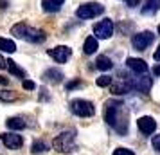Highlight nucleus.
Returning <instances> with one entry per match:
<instances>
[{
  "instance_id": "21",
  "label": "nucleus",
  "mask_w": 160,
  "mask_h": 155,
  "mask_svg": "<svg viewBox=\"0 0 160 155\" xmlns=\"http://www.w3.org/2000/svg\"><path fill=\"white\" fill-rule=\"evenodd\" d=\"M6 67L9 69V72H11V74H15V76H18V78H25V72L16 65L13 59H6Z\"/></svg>"
},
{
  "instance_id": "25",
  "label": "nucleus",
  "mask_w": 160,
  "mask_h": 155,
  "mask_svg": "<svg viewBox=\"0 0 160 155\" xmlns=\"http://www.w3.org/2000/svg\"><path fill=\"white\" fill-rule=\"evenodd\" d=\"M97 87H108L110 83H112V76H106V74H102L101 78H97Z\"/></svg>"
},
{
  "instance_id": "3",
  "label": "nucleus",
  "mask_w": 160,
  "mask_h": 155,
  "mask_svg": "<svg viewBox=\"0 0 160 155\" xmlns=\"http://www.w3.org/2000/svg\"><path fill=\"white\" fill-rule=\"evenodd\" d=\"M102 11H104V6H101L99 2H88V4H83L78 8L76 15H78V18L88 20V18H95V16L102 15Z\"/></svg>"
},
{
  "instance_id": "35",
  "label": "nucleus",
  "mask_w": 160,
  "mask_h": 155,
  "mask_svg": "<svg viewBox=\"0 0 160 155\" xmlns=\"http://www.w3.org/2000/svg\"><path fill=\"white\" fill-rule=\"evenodd\" d=\"M158 33H160V25H158Z\"/></svg>"
},
{
  "instance_id": "32",
  "label": "nucleus",
  "mask_w": 160,
  "mask_h": 155,
  "mask_svg": "<svg viewBox=\"0 0 160 155\" xmlns=\"http://www.w3.org/2000/svg\"><path fill=\"white\" fill-rule=\"evenodd\" d=\"M153 72H155V76H160V63L155 67V69H153Z\"/></svg>"
},
{
  "instance_id": "24",
  "label": "nucleus",
  "mask_w": 160,
  "mask_h": 155,
  "mask_svg": "<svg viewBox=\"0 0 160 155\" xmlns=\"http://www.w3.org/2000/svg\"><path fill=\"white\" fill-rule=\"evenodd\" d=\"M0 99L2 101H15L16 99V92H13V90H0Z\"/></svg>"
},
{
  "instance_id": "8",
  "label": "nucleus",
  "mask_w": 160,
  "mask_h": 155,
  "mask_svg": "<svg viewBox=\"0 0 160 155\" xmlns=\"http://www.w3.org/2000/svg\"><path fill=\"white\" fill-rule=\"evenodd\" d=\"M49 56L54 61H58V63H67L70 59V56H72V49L67 47V45H58L54 49H49Z\"/></svg>"
},
{
  "instance_id": "34",
  "label": "nucleus",
  "mask_w": 160,
  "mask_h": 155,
  "mask_svg": "<svg viewBox=\"0 0 160 155\" xmlns=\"http://www.w3.org/2000/svg\"><path fill=\"white\" fill-rule=\"evenodd\" d=\"M4 67H6V59L0 56V69H4Z\"/></svg>"
},
{
  "instance_id": "18",
  "label": "nucleus",
  "mask_w": 160,
  "mask_h": 155,
  "mask_svg": "<svg viewBox=\"0 0 160 155\" xmlns=\"http://www.w3.org/2000/svg\"><path fill=\"white\" fill-rule=\"evenodd\" d=\"M130 90H131L130 89V83L121 80V81H117V85H113V87H112V94H113V96H122V94L130 92Z\"/></svg>"
},
{
  "instance_id": "17",
  "label": "nucleus",
  "mask_w": 160,
  "mask_h": 155,
  "mask_svg": "<svg viewBox=\"0 0 160 155\" xmlns=\"http://www.w3.org/2000/svg\"><path fill=\"white\" fill-rule=\"evenodd\" d=\"M160 9V0H146L144 8H142V15H153Z\"/></svg>"
},
{
  "instance_id": "1",
  "label": "nucleus",
  "mask_w": 160,
  "mask_h": 155,
  "mask_svg": "<svg viewBox=\"0 0 160 155\" xmlns=\"http://www.w3.org/2000/svg\"><path fill=\"white\" fill-rule=\"evenodd\" d=\"M104 119L112 128H115L117 133L126 135L128 132V110L124 103L117 101V99H108L106 106H104Z\"/></svg>"
},
{
  "instance_id": "11",
  "label": "nucleus",
  "mask_w": 160,
  "mask_h": 155,
  "mask_svg": "<svg viewBox=\"0 0 160 155\" xmlns=\"http://www.w3.org/2000/svg\"><path fill=\"white\" fill-rule=\"evenodd\" d=\"M137 126L138 130L142 133H146V135H151L155 130H157V121L153 117H149V116H146V117H140L137 121Z\"/></svg>"
},
{
  "instance_id": "22",
  "label": "nucleus",
  "mask_w": 160,
  "mask_h": 155,
  "mask_svg": "<svg viewBox=\"0 0 160 155\" xmlns=\"http://www.w3.org/2000/svg\"><path fill=\"white\" fill-rule=\"evenodd\" d=\"M25 27H27V23L25 22H18L16 25L11 27V34L16 38H23V33H25Z\"/></svg>"
},
{
  "instance_id": "7",
  "label": "nucleus",
  "mask_w": 160,
  "mask_h": 155,
  "mask_svg": "<svg viewBox=\"0 0 160 155\" xmlns=\"http://www.w3.org/2000/svg\"><path fill=\"white\" fill-rule=\"evenodd\" d=\"M128 83H130V89L138 90V92H149V89L153 85L151 78H148L146 74H137V78L128 80Z\"/></svg>"
},
{
  "instance_id": "6",
  "label": "nucleus",
  "mask_w": 160,
  "mask_h": 155,
  "mask_svg": "<svg viewBox=\"0 0 160 155\" xmlns=\"http://www.w3.org/2000/svg\"><path fill=\"white\" fill-rule=\"evenodd\" d=\"M94 34H95V38H101V40L112 38V34H113V22L108 20V18H104V20H101L99 23H95Z\"/></svg>"
},
{
  "instance_id": "36",
  "label": "nucleus",
  "mask_w": 160,
  "mask_h": 155,
  "mask_svg": "<svg viewBox=\"0 0 160 155\" xmlns=\"http://www.w3.org/2000/svg\"><path fill=\"white\" fill-rule=\"evenodd\" d=\"M126 2H128V0H126Z\"/></svg>"
},
{
  "instance_id": "15",
  "label": "nucleus",
  "mask_w": 160,
  "mask_h": 155,
  "mask_svg": "<svg viewBox=\"0 0 160 155\" xmlns=\"http://www.w3.org/2000/svg\"><path fill=\"white\" fill-rule=\"evenodd\" d=\"M99 49V44H97V38L95 36H88L87 40H85V45H83V51H85V54H94L95 51Z\"/></svg>"
},
{
  "instance_id": "29",
  "label": "nucleus",
  "mask_w": 160,
  "mask_h": 155,
  "mask_svg": "<svg viewBox=\"0 0 160 155\" xmlns=\"http://www.w3.org/2000/svg\"><path fill=\"white\" fill-rule=\"evenodd\" d=\"M34 87H36V85H34L32 81H29V80H23V89H25V90H32Z\"/></svg>"
},
{
  "instance_id": "2",
  "label": "nucleus",
  "mask_w": 160,
  "mask_h": 155,
  "mask_svg": "<svg viewBox=\"0 0 160 155\" xmlns=\"http://www.w3.org/2000/svg\"><path fill=\"white\" fill-rule=\"evenodd\" d=\"M74 139H76V132L74 130H67V132H61L59 135L54 137L52 146H54V150L58 153H72L74 150H76Z\"/></svg>"
},
{
  "instance_id": "16",
  "label": "nucleus",
  "mask_w": 160,
  "mask_h": 155,
  "mask_svg": "<svg viewBox=\"0 0 160 155\" xmlns=\"http://www.w3.org/2000/svg\"><path fill=\"white\" fill-rule=\"evenodd\" d=\"M6 125H8L9 130H15V132H18V130H23V128L27 126V123H25L22 117H9L8 121H6Z\"/></svg>"
},
{
  "instance_id": "13",
  "label": "nucleus",
  "mask_w": 160,
  "mask_h": 155,
  "mask_svg": "<svg viewBox=\"0 0 160 155\" xmlns=\"http://www.w3.org/2000/svg\"><path fill=\"white\" fill-rule=\"evenodd\" d=\"M43 80L49 81V83H59L61 80H63V74L59 72L58 69H49V70H45Z\"/></svg>"
},
{
  "instance_id": "9",
  "label": "nucleus",
  "mask_w": 160,
  "mask_h": 155,
  "mask_svg": "<svg viewBox=\"0 0 160 155\" xmlns=\"http://www.w3.org/2000/svg\"><path fill=\"white\" fill-rule=\"evenodd\" d=\"M0 139L4 142V146L11 148V150H16V148H20L23 144V139L22 135H18L16 132H6L0 135Z\"/></svg>"
},
{
  "instance_id": "26",
  "label": "nucleus",
  "mask_w": 160,
  "mask_h": 155,
  "mask_svg": "<svg viewBox=\"0 0 160 155\" xmlns=\"http://www.w3.org/2000/svg\"><path fill=\"white\" fill-rule=\"evenodd\" d=\"M112 155H135V153L131 150H128V148H117V150H113Z\"/></svg>"
},
{
  "instance_id": "5",
  "label": "nucleus",
  "mask_w": 160,
  "mask_h": 155,
  "mask_svg": "<svg viewBox=\"0 0 160 155\" xmlns=\"http://www.w3.org/2000/svg\"><path fill=\"white\" fill-rule=\"evenodd\" d=\"M153 40H155V34H153L151 31H144V33L133 34L131 44H133V47H135L137 51H146V49L153 44Z\"/></svg>"
},
{
  "instance_id": "10",
  "label": "nucleus",
  "mask_w": 160,
  "mask_h": 155,
  "mask_svg": "<svg viewBox=\"0 0 160 155\" xmlns=\"http://www.w3.org/2000/svg\"><path fill=\"white\" fill-rule=\"evenodd\" d=\"M25 42H31V44H42L45 40V33L42 29H36V27H25V33H23V38Z\"/></svg>"
},
{
  "instance_id": "19",
  "label": "nucleus",
  "mask_w": 160,
  "mask_h": 155,
  "mask_svg": "<svg viewBox=\"0 0 160 155\" xmlns=\"http://www.w3.org/2000/svg\"><path fill=\"white\" fill-rule=\"evenodd\" d=\"M95 67H97L99 70H110V69L113 67V63H112V59H110L108 56H99L97 61H95Z\"/></svg>"
},
{
  "instance_id": "12",
  "label": "nucleus",
  "mask_w": 160,
  "mask_h": 155,
  "mask_svg": "<svg viewBox=\"0 0 160 155\" xmlns=\"http://www.w3.org/2000/svg\"><path fill=\"white\" fill-rule=\"evenodd\" d=\"M126 65H128V69H130L131 72H135V74H146L148 72V63L140 58H128L126 59Z\"/></svg>"
},
{
  "instance_id": "23",
  "label": "nucleus",
  "mask_w": 160,
  "mask_h": 155,
  "mask_svg": "<svg viewBox=\"0 0 160 155\" xmlns=\"http://www.w3.org/2000/svg\"><path fill=\"white\" fill-rule=\"evenodd\" d=\"M47 150H49V146H47V142H43V141H34L32 146H31V152L32 153H42V152H47Z\"/></svg>"
},
{
  "instance_id": "4",
  "label": "nucleus",
  "mask_w": 160,
  "mask_h": 155,
  "mask_svg": "<svg viewBox=\"0 0 160 155\" xmlns=\"http://www.w3.org/2000/svg\"><path fill=\"white\" fill-rule=\"evenodd\" d=\"M70 108L79 117H90V116L95 114L94 105L90 103V101H87V99H74L72 103H70Z\"/></svg>"
},
{
  "instance_id": "30",
  "label": "nucleus",
  "mask_w": 160,
  "mask_h": 155,
  "mask_svg": "<svg viewBox=\"0 0 160 155\" xmlns=\"http://www.w3.org/2000/svg\"><path fill=\"white\" fill-rule=\"evenodd\" d=\"M153 58L157 59V61H160V45H158V49L155 51V54H153Z\"/></svg>"
},
{
  "instance_id": "27",
  "label": "nucleus",
  "mask_w": 160,
  "mask_h": 155,
  "mask_svg": "<svg viewBox=\"0 0 160 155\" xmlns=\"http://www.w3.org/2000/svg\"><path fill=\"white\" fill-rule=\"evenodd\" d=\"M151 142H153V148H155L157 152H160V135H155Z\"/></svg>"
},
{
  "instance_id": "14",
  "label": "nucleus",
  "mask_w": 160,
  "mask_h": 155,
  "mask_svg": "<svg viewBox=\"0 0 160 155\" xmlns=\"http://www.w3.org/2000/svg\"><path fill=\"white\" fill-rule=\"evenodd\" d=\"M42 6H43V11H47V13H56L63 6V0H42Z\"/></svg>"
},
{
  "instance_id": "28",
  "label": "nucleus",
  "mask_w": 160,
  "mask_h": 155,
  "mask_svg": "<svg viewBox=\"0 0 160 155\" xmlns=\"http://www.w3.org/2000/svg\"><path fill=\"white\" fill-rule=\"evenodd\" d=\"M78 87H81V81H70V83H67V90H72V89H78Z\"/></svg>"
},
{
  "instance_id": "20",
  "label": "nucleus",
  "mask_w": 160,
  "mask_h": 155,
  "mask_svg": "<svg viewBox=\"0 0 160 155\" xmlns=\"http://www.w3.org/2000/svg\"><path fill=\"white\" fill-rule=\"evenodd\" d=\"M0 49L4 52H15L16 51V44L13 40H9V38H0Z\"/></svg>"
},
{
  "instance_id": "31",
  "label": "nucleus",
  "mask_w": 160,
  "mask_h": 155,
  "mask_svg": "<svg viewBox=\"0 0 160 155\" xmlns=\"http://www.w3.org/2000/svg\"><path fill=\"white\" fill-rule=\"evenodd\" d=\"M8 8V0H0V9H6Z\"/></svg>"
},
{
  "instance_id": "33",
  "label": "nucleus",
  "mask_w": 160,
  "mask_h": 155,
  "mask_svg": "<svg viewBox=\"0 0 160 155\" xmlns=\"http://www.w3.org/2000/svg\"><path fill=\"white\" fill-rule=\"evenodd\" d=\"M0 85H8V78H4V76H0Z\"/></svg>"
}]
</instances>
